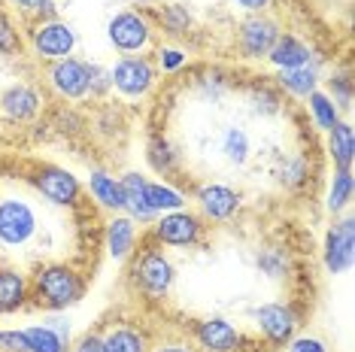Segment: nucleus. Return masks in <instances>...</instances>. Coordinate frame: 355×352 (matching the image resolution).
I'll list each match as a JSON object with an SVG mask.
<instances>
[{"mask_svg":"<svg viewBox=\"0 0 355 352\" xmlns=\"http://www.w3.org/2000/svg\"><path fill=\"white\" fill-rule=\"evenodd\" d=\"M37 201L40 197L31 188H0V261L31 252L34 246H43V240L55 246Z\"/></svg>","mask_w":355,"mask_h":352,"instance_id":"f257e3e1","label":"nucleus"},{"mask_svg":"<svg viewBox=\"0 0 355 352\" xmlns=\"http://www.w3.org/2000/svg\"><path fill=\"white\" fill-rule=\"evenodd\" d=\"M31 279V307L43 313H67L88 294V276L70 261H40Z\"/></svg>","mask_w":355,"mask_h":352,"instance_id":"f03ea898","label":"nucleus"},{"mask_svg":"<svg viewBox=\"0 0 355 352\" xmlns=\"http://www.w3.org/2000/svg\"><path fill=\"white\" fill-rule=\"evenodd\" d=\"M128 261H131L128 279H131L137 294H143L146 301H164L167 294L173 292L176 264L161 246H155V243L143 246V249H137Z\"/></svg>","mask_w":355,"mask_h":352,"instance_id":"7ed1b4c3","label":"nucleus"},{"mask_svg":"<svg viewBox=\"0 0 355 352\" xmlns=\"http://www.w3.org/2000/svg\"><path fill=\"white\" fill-rule=\"evenodd\" d=\"M25 186L52 210H76L85 197L83 179L61 164H37L25 176Z\"/></svg>","mask_w":355,"mask_h":352,"instance_id":"20e7f679","label":"nucleus"},{"mask_svg":"<svg viewBox=\"0 0 355 352\" xmlns=\"http://www.w3.org/2000/svg\"><path fill=\"white\" fill-rule=\"evenodd\" d=\"M158 28L146 10H119L107 21V43L119 55H149Z\"/></svg>","mask_w":355,"mask_h":352,"instance_id":"39448f33","label":"nucleus"},{"mask_svg":"<svg viewBox=\"0 0 355 352\" xmlns=\"http://www.w3.org/2000/svg\"><path fill=\"white\" fill-rule=\"evenodd\" d=\"M79 46V30L64 19H37L28 28V49L40 64L70 58Z\"/></svg>","mask_w":355,"mask_h":352,"instance_id":"423d86ee","label":"nucleus"},{"mask_svg":"<svg viewBox=\"0 0 355 352\" xmlns=\"http://www.w3.org/2000/svg\"><path fill=\"white\" fill-rule=\"evenodd\" d=\"M258 340L268 349H286V343L301 331L304 316L292 301H268L252 310Z\"/></svg>","mask_w":355,"mask_h":352,"instance_id":"0eeeda50","label":"nucleus"},{"mask_svg":"<svg viewBox=\"0 0 355 352\" xmlns=\"http://www.w3.org/2000/svg\"><path fill=\"white\" fill-rule=\"evenodd\" d=\"M207 234V222L195 210L182 206L173 213H161L152 222V243L161 249H195Z\"/></svg>","mask_w":355,"mask_h":352,"instance_id":"6e6552de","label":"nucleus"},{"mask_svg":"<svg viewBox=\"0 0 355 352\" xmlns=\"http://www.w3.org/2000/svg\"><path fill=\"white\" fill-rule=\"evenodd\" d=\"M112 91L125 100H143L155 91L158 70L149 55H119L116 64L110 67Z\"/></svg>","mask_w":355,"mask_h":352,"instance_id":"1a4fd4ad","label":"nucleus"},{"mask_svg":"<svg viewBox=\"0 0 355 352\" xmlns=\"http://www.w3.org/2000/svg\"><path fill=\"white\" fill-rule=\"evenodd\" d=\"M191 346L198 352H252L243 328L225 316H204L191 322Z\"/></svg>","mask_w":355,"mask_h":352,"instance_id":"9d476101","label":"nucleus"},{"mask_svg":"<svg viewBox=\"0 0 355 352\" xmlns=\"http://www.w3.org/2000/svg\"><path fill=\"white\" fill-rule=\"evenodd\" d=\"M195 213L209 225H225V222L237 219L240 210H243V195H240L228 182H200L195 186Z\"/></svg>","mask_w":355,"mask_h":352,"instance_id":"9b49d317","label":"nucleus"},{"mask_svg":"<svg viewBox=\"0 0 355 352\" xmlns=\"http://www.w3.org/2000/svg\"><path fill=\"white\" fill-rule=\"evenodd\" d=\"M355 261V219L349 210L334 215V225L325 231L322 240V264L331 276H340L346 270H352Z\"/></svg>","mask_w":355,"mask_h":352,"instance_id":"f8f14e48","label":"nucleus"},{"mask_svg":"<svg viewBox=\"0 0 355 352\" xmlns=\"http://www.w3.org/2000/svg\"><path fill=\"white\" fill-rule=\"evenodd\" d=\"M282 25L273 19L270 12H258V15H243V21L237 25V49L240 58L246 61H264L268 52L273 49V43L279 39Z\"/></svg>","mask_w":355,"mask_h":352,"instance_id":"ddd939ff","label":"nucleus"},{"mask_svg":"<svg viewBox=\"0 0 355 352\" xmlns=\"http://www.w3.org/2000/svg\"><path fill=\"white\" fill-rule=\"evenodd\" d=\"M46 85L55 98L61 100H85L88 98V61L85 58H61V61H52L46 64Z\"/></svg>","mask_w":355,"mask_h":352,"instance_id":"4468645a","label":"nucleus"},{"mask_svg":"<svg viewBox=\"0 0 355 352\" xmlns=\"http://www.w3.org/2000/svg\"><path fill=\"white\" fill-rule=\"evenodd\" d=\"M43 107H46V98L34 82H12L0 91V118L10 125L37 122Z\"/></svg>","mask_w":355,"mask_h":352,"instance_id":"2eb2a0df","label":"nucleus"},{"mask_svg":"<svg viewBox=\"0 0 355 352\" xmlns=\"http://www.w3.org/2000/svg\"><path fill=\"white\" fill-rule=\"evenodd\" d=\"M31 307V279L12 261H0V316H15Z\"/></svg>","mask_w":355,"mask_h":352,"instance_id":"dca6fc26","label":"nucleus"},{"mask_svg":"<svg viewBox=\"0 0 355 352\" xmlns=\"http://www.w3.org/2000/svg\"><path fill=\"white\" fill-rule=\"evenodd\" d=\"M140 243V225L125 213L110 215V222L103 225V249L112 261H128L137 252Z\"/></svg>","mask_w":355,"mask_h":352,"instance_id":"f3484780","label":"nucleus"},{"mask_svg":"<svg viewBox=\"0 0 355 352\" xmlns=\"http://www.w3.org/2000/svg\"><path fill=\"white\" fill-rule=\"evenodd\" d=\"M264 61H268L273 70H292V67H304V64L319 61V55H316V49H313L310 43H306V39L292 34V30H282L279 39L273 43V49L268 52V58Z\"/></svg>","mask_w":355,"mask_h":352,"instance_id":"a211bd4d","label":"nucleus"},{"mask_svg":"<svg viewBox=\"0 0 355 352\" xmlns=\"http://www.w3.org/2000/svg\"><path fill=\"white\" fill-rule=\"evenodd\" d=\"M85 191L92 195V201L98 204L103 213H110V215L125 213L122 179H119V176H112L110 170H103V167H92V170H88Z\"/></svg>","mask_w":355,"mask_h":352,"instance_id":"6ab92c4d","label":"nucleus"},{"mask_svg":"<svg viewBox=\"0 0 355 352\" xmlns=\"http://www.w3.org/2000/svg\"><path fill=\"white\" fill-rule=\"evenodd\" d=\"M101 340L103 352H152V334L137 322H110Z\"/></svg>","mask_w":355,"mask_h":352,"instance_id":"aec40b11","label":"nucleus"},{"mask_svg":"<svg viewBox=\"0 0 355 352\" xmlns=\"http://www.w3.org/2000/svg\"><path fill=\"white\" fill-rule=\"evenodd\" d=\"M273 85H277L282 94H288V98L304 100L306 94H313L316 88H322V58L313 61V64H304V67L277 70Z\"/></svg>","mask_w":355,"mask_h":352,"instance_id":"412c9836","label":"nucleus"},{"mask_svg":"<svg viewBox=\"0 0 355 352\" xmlns=\"http://www.w3.org/2000/svg\"><path fill=\"white\" fill-rule=\"evenodd\" d=\"M149 15L164 37L180 39L195 30V12H191L189 3H182V0H167V3L155 6V12H149Z\"/></svg>","mask_w":355,"mask_h":352,"instance_id":"4be33fe9","label":"nucleus"},{"mask_svg":"<svg viewBox=\"0 0 355 352\" xmlns=\"http://www.w3.org/2000/svg\"><path fill=\"white\" fill-rule=\"evenodd\" d=\"M119 179H122V195H125V215H131L137 225H152L158 219V213L146 201V176L131 170L119 176Z\"/></svg>","mask_w":355,"mask_h":352,"instance_id":"5701e85b","label":"nucleus"},{"mask_svg":"<svg viewBox=\"0 0 355 352\" xmlns=\"http://www.w3.org/2000/svg\"><path fill=\"white\" fill-rule=\"evenodd\" d=\"M146 164L158 176H176L182 170V152L167 134H152L146 140Z\"/></svg>","mask_w":355,"mask_h":352,"instance_id":"b1692460","label":"nucleus"},{"mask_svg":"<svg viewBox=\"0 0 355 352\" xmlns=\"http://www.w3.org/2000/svg\"><path fill=\"white\" fill-rule=\"evenodd\" d=\"M328 158L334 164V170H352L355 164V131H352V122L340 118L334 127L328 131Z\"/></svg>","mask_w":355,"mask_h":352,"instance_id":"393cba45","label":"nucleus"},{"mask_svg":"<svg viewBox=\"0 0 355 352\" xmlns=\"http://www.w3.org/2000/svg\"><path fill=\"white\" fill-rule=\"evenodd\" d=\"M277 182L286 191H304L313 182V164L304 152H292V155H282L277 164Z\"/></svg>","mask_w":355,"mask_h":352,"instance_id":"a878e982","label":"nucleus"},{"mask_svg":"<svg viewBox=\"0 0 355 352\" xmlns=\"http://www.w3.org/2000/svg\"><path fill=\"white\" fill-rule=\"evenodd\" d=\"M246 103L252 107L255 116L261 118H273L282 113V107H286V98H282V91L273 82H264V79H255V82L246 85Z\"/></svg>","mask_w":355,"mask_h":352,"instance_id":"bb28decb","label":"nucleus"},{"mask_svg":"<svg viewBox=\"0 0 355 352\" xmlns=\"http://www.w3.org/2000/svg\"><path fill=\"white\" fill-rule=\"evenodd\" d=\"M322 82H325L322 91H325L328 98L337 103V109H340L343 116H349L352 113V100H355V79H352L349 64H340V67H334L328 76H322Z\"/></svg>","mask_w":355,"mask_h":352,"instance_id":"cd10ccee","label":"nucleus"},{"mask_svg":"<svg viewBox=\"0 0 355 352\" xmlns=\"http://www.w3.org/2000/svg\"><path fill=\"white\" fill-rule=\"evenodd\" d=\"M255 267L258 274H264L268 279H288L295 274V261H292V252L279 243H268L261 246L255 255Z\"/></svg>","mask_w":355,"mask_h":352,"instance_id":"c85d7f7f","label":"nucleus"},{"mask_svg":"<svg viewBox=\"0 0 355 352\" xmlns=\"http://www.w3.org/2000/svg\"><path fill=\"white\" fill-rule=\"evenodd\" d=\"M219 152L228 164L243 167L249 158H252V137H249V131L246 127H237V125L225 127L219 137Z\"/></svg>","mask_w":355,"mask_h":352,"instance_id":"c756f323","label":"nucleus"},{"mask_svg":"<svg viewBox=\"0 0 355 352\" xmlns=\"http://www.w3.org/2000/svg\"><path fill=\"white\" fill-rule=\"evenodd\" d=\"M195 91L200 94L204 100H209V103H219L225 94L234 88V82H231V73L225 67H204V70H198L195 73Z\"/></svg>","mask_w":355,"mask_h":352,"instance_id":"7c9ffc66","label":"nucleus"},{"mask_svg":"<svg viewBox=\"0 0 355 352\" xmlns=\"http://www.w3.org/2000/svg\"><path fill=\"white\" fill-rule=\"evenodd\" d=\"M352 195H355V173L352 170H334V176H331V182H328L325 210L331 215L346 213L352 204Z\"/></svg>","mask_w":355,"mask_h":352,"instance_id":"2f4dec72","label":"nucleus"},{"mask_svg":"<svg viewBox=\"0 0 355 352\" xmlns=\"http://www.w3.org/2000/svg\"><path fill=\"white\" fill-rule=\"evenodd\" d=\"M306 113H310V122L316 125V131H322V134H328L331 127H334L337 122L343 118V113L337 109V103L328 98L322 88H316L313 94H306Z\"/></svg>","mask_w":355,"mask_h":352,"instance_id":"473e14b6","label":"nucleus"},{"mask_svg":"<svg viewBox=\"0 0 355 352\" xmlns=\"http://www.w3.org/2000/svg\"><path fill=\"white\" fill-rule=\"evenodd\" d=\"M146 201L158 215L189 206V197H185L182 188L171 186V182H155V179H146Z\"/></svg>","mask_w":355,"mask_h":352,"instance_id":"72a5a7b5","label":"nucleus"},{"mask_svg":"<svg viewBox=\"0 0 355 352\" xmlns=\"http://www.w3.org/2000/svg\"><path fill=\"white\" fill-rule=\"evenodd\" d=\"M152 64H155L158 76L161 73H164V76H176V73H182V70L189 67V52H185L182 46H176V43L155 46V49H152Z\"/></svg>","mask_w":355,"mask_h":352,"instance_id":"f704fd0d","label":"nucleus"},{"mask_svg":"<svg viewBox=\"0 0 355 352\" xmlns=\"http://www.w3.org/2000/svg\"><path fill=\"white\" fill-rule=\"evenodd\" d=\"M25 49V34L12 12L0 10V58H15Z\"/></svg>","mask_w":355,"mask_h":352,"instance_id":"c9c22d12","label":"nucleus"},{"mask_svg":"<svg viewBox=\"0 0 355 352\" xmlns=\"http://www.w3.org/2000/svg\"><path fill=\"white\" fill-rule=\"evenodd\" d=\"M25 340H28V352H70L67 343H64L52 328H46L43 322L28 325L25 328Z\"/></svg>","mask_w":355,"mask_h":352,"instance_id":"e433bc0d","label":"nucleus"},{"mask_svg":"<svg viewBox=\"0 0 355 352\" xmlns=\"http://www.w3.org/2000/svg\"><path fill=\"white\" fill-rule=\"evenodd\" d=\"M112 94V79H110V67H103L98 61H88V98H110Z\"/></svg>","mask_w":355,"mask_h":352,"instance_id":"4c0bfd02","label":"nucleus"},{"mask_svg":"<svg viewBox=\"0 0 355 352\" xmlns=\"http://www.w3.org/2000/svg\"><path fill=\"white\" fill-rule=\"evenodd\" d=\"M52 127H58L61 134H79V131L85 127V118L79 116L73 107L61 103V107L55 109V116H52Z\"/></svg>","mask_w":355,"mask_h":352,"instance_id":"58836bf2","label":"nucleus"},{"mask_svg":"<svg viewBox=\"0 0 355 352\" xmlns=\"http://www.w3.org/2000/svg\"><path fill=\"white\" fill-rule=\"evenodd\" d=\"M43 325L52 328L67 346L73 343V319H70L67 313H43Z\"/></svg>","mask_w":355,"mask_h":352,"instance_id":"ea45409f","label":"nucleus"},{"mask_svg":"<svg viewBox=\"0 0 355 352\" xmlns=\"http://www.w3.org/2000/svg\"><path fill=\"white\" fill-rule=\"evenodd\" d=\"M286 352H328V343L316 337V334H301L297 331L292 340L286 343Z\"/></svg>","mask_w":355,"mask_h":352,"instance_id":"a19ab883","label":"nucleus"},{"mask_svg":"<svg viewBox=\"0 0 355 352\" xmlns=\"http://www.w3.org/2000/svg\"><path fill=\"white\" fill-rule=\"evenodd\" d=\"M0 352H28L25 328H3L0 331Z\"/></svg>","mask_w":355,"mask_h":352,"instance_id":"79ce46f5","label":"nucleus"},{"mask_svg":"<svg viewBox=\"0 0 355 352\" xmlns=\"http://www.w3.org/2000/svg\"><path fill=\"white\" fill-rule=\"evenodd\" d=\"M46 3H49V0H6V6H10L15 15H21V19H31V21L40 19V12H43Z\"/></svg>","mask_w":355,"mask_h":352,"instance_id":"37998d69","label":"nucleus"},{"mask_svg":"<svg viewBox=\"0 0 355 352\" xmlns=\"http://www.w3.org/2000/svg\"><path fill=\"white\" fill-rule=\"evenodd\" d=\"M70 352H103L101 331H85V334H79V337H73Z\"/></svg>","mask_w":355,"mask_h":352,"instance_id":"c03bdc74","label":"nucleus"},{"mask_svg":"<svg viewBox=\"0 0 355 352\" xmlns=\"http://www.w3.org/2000/svg\"><path fill=\"white\" fill-rule=\"evenodd\" d=\"M152 352H198V349L189 340L167 337V340H152Z\"/></svg>","mask_w":355,"mask_h":352,"instance_id":"a18cd8bd","label":"nucleus"},{"mask_svg":"<svg viewBox=\"0 0 355 352\" xmlns=\"http://www.w3.org/2000/svg\"><path fill=\"white\" fill-rule=\"evenodd\" d=\"M231 3L246 15H258V12H270L273 0H231Z\"/></svg>","mask_w":355,"mask_h":352,"instance_id":"49530a36","label":"nucleus"}]
</instances>
